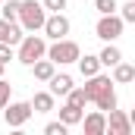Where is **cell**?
I'll list each match as a JSON object with an SVG mask.
<instances>
[{"instance_id":"obj_18","label":"cell","mask_w":135,"mask_h":135,"mask_svg":"<svg viewBox=\"0 0 135 135\" xmlns=\"http://www.w3.org/2000/svg\"><path fill=\"white\" fill-rule=\"evenodd\" d=\"M19 9H22V0H3L0 16H3V19H9V22H19Z\"/></svg>"},{"instance_id":"obj_17","label":"cell","mask_w":135,"mask_h":135,"mask_svg":"<svg viewBox=\"0 0 135 135\" xmlns=\"http://www.w3.org/2000/svg\"><path fill=\"white\" fill-rule=\"evenodd\" d=\"M98 57H101V66H116V63H119V60H123V50H119V47H116V44H113V41H110V44H107V47H104L101 54H98Z\"/></svg>"},{"instance_id":"obj_2","label":"cell","mask_w":135,"mask_h":135,"mask_svg":"<svg viewBox=\"0 0 135 135\" xmlns=\"http://www.w3.org/2000/svg\"><path fill=\"white\" fill-rule=\"evenodd\" d=\"M41 57H47V41L41 38V35L28 32L22 41H19V50H16V60L22 63V66H32V63H38Z\"/></svg>"},{"instance_id":"obj_16","label":"cell","mask_w":135,"mask_h":135,"mask_svg":"<svg viewBox=\"0 0 135 135\" xmlns=\"http://www.w3.org/2000/svg\"><path fill=\"white\" fill-rule=\"evenodd\" d=\"M79 72H82L85 79H91V75H98V72H101V57H91V54H85V57H79Z\"/></svg>"},{"instance_id":"obj_26","label":"cell","mask_w":135,"mask_h":135,"mask_svg":"<svg viewBox=\"0 0 135 135\" xmlns=\"http://www.w3.org/2000/svg\"><path fill=\"white\" fill-rule=\"evenodd\" d=\"M3 69H6V63H0V79H3Z\"/></svg>"},{"instance_id":"obj_7","label":"cell","mask_w":135,"mask_h":135,"mask_svg":"<svg viewBox=\"0 0 135 135\" xmlns=\"http://www.w3.org/2000/svg\"><path fill=\"white\" fill-rule=\"evenodd\" d=\"M132 119H129V113L126 110H110L107 113V132L110 135H132Z\"/></svg>"},{"instance_id":"obj_6","label":"cell","mask_w":135,"mask_h":135,"mask_svg":"<svg viewBox=\"0 0 135 135\" xmlns=\"http://www.w3.org/2000/svg\"><path fill=\"white\" fill-rule=\"evenodd\" d=\"M35 107L32 101H9L3 107V116H6V126H13V129H19V126H25L28 119H32Z\"/></svg>"},{"instance_id":"obj_28","label":"cell","mask_w":135,"mask_h":135,"mask_svg":"<svg viewBox=\"0 0 135 135\" xmlns=\"http://www.w3.org/2000/svg\"><path fill=\"white\" fill-rule=\"evenodd\" d=\"M0 6H3V0H0Z\"/></svg>"},{"instance_id":"obj_25","label":"cell","mask_w":135,"mask_h":135,"mask_svg":"<svg viewBox=\"0 0 135 135\" xmlns=\"http://www.w3.org/2000/svg\"><path fill=\"white\" fill-rule=\"evenodd\" d=\"M44 6H47L50 13H63V9H66V0H44Z\"/></svg>"},{"instance_id":"obj_4","label":"cell","mask_w":135,"mask_h":135,"mask_svg":"<svg viewBox=\"0 0 135 135\" xmlns=\"http://www.w3.org/2000/svg\"><path fill=\"white\" fill-rule=\"evenodd\" d=\"M47 57L57 63V66H66V63H79V57H82V47L75 44V41H69V38H60V41H54V44H47Z\"/></svg>"},{"instance_id":"obj_22","label":"cell","mask_w":135,"mask_h":135,"mask_svg":"<svg viewBox=\"0 0 135 135\" xmlns=\"http://www.w3.org/2000/svg\"><path fill=\"white\" fill-rule=\"evenodd\" d=\"M9 94H13V85H9L6 79H0V110L9 104Z\"/></svg>"},{"instance_id":"obj_10","label":"cell","mask_w":135,"mask_h":135,"mask_svg":"<svg viewBox=\"0 0 135 135\" xmlns=\"http://www.w3.org/2000/svg\"><path fill=\"white\" fill-rule=\"evenodd\" d=\"M82 129H85V135H104L107 132V113L104 110H91L82 119Z\"/></svg>"},{"instance_id":"obj_20","label":"cell","mask_w":135,"mask_h":135,"mask_svg":"<svg viewBox=\"0 0 135 135\" xmlns=\"http://www.w3.org/2000/svg\"><path fill=\"white\" fill-rule=\"evenodd\" d=\"M94 9H98L101 16H107V13H116L119 3H116V0H94Z\"/></svg>"},{"instance_id":"obj_5","label":"cell","mask_w":135,"mask_h":135,"mask_svg":"<svg viewBox=\"0 0 135 135\" xmlns=\"http://www.w3.org/2000/svg\"><path fill=\"white\" fill-rule=\"evenodd\" d=\"M123 28H126V19L119 16V13H107V16H101L98 19V25H94V35L101 38V41H116L119 35H123Z\"/></svg>"},{"instance_id":"obj_21","label":"cell","mask_w":135,"mask_h":135,"mask_svg":"<svg viewBox=\"0 0 135 135\" xmlns=\"http://www.w3.org/2000/svg\"><path fill=\"white\" fill-rule=\"evenodd\" d=\"M66 132H69V126L63 123V119H60V123H47V126H44V135H66Z\"/></svg>"},{"instance_id":"obj_27","label":"cell","mask_w":135,"mask_h":135,"mask_svg":"<svg viewBox=\"0 0 135 135\" xmlns=\"http://www.w3.org/2000/svg\"><path fill=\"white\" fill-rule=\"evenodd\" d=\"M129 119H132V126H135V110H132V113H129Z\"/></svg>"},{"instance_id":"obj_12","label":"cell","mask_w":135,"mask_h":135,"mask_svg":"<svg viewBox=\"0 0 135 135\" xmlns=\"http://www.w3.org/2000/svg\"><path fill=\"white\" fill-rule=\"evenodd\" d=\"M60 119H63L66 126H79V123L85 119V107H75V104L66 101L63 107H60Z\"/></svg>"},{"instance_id":"obj_23","label":"cell","mask_w":135,"mask_h":135,"mask_svg":"<svg viewBox=\"0 0 135 135\" xmlns=\"http://www.w3.org/2000/svg\"><path fill=\"white\" fill-rule=\"evenodd\" d=\"M119 16H123L126 22H132V25H135V0H129L126 6H119Z\"/></svg>"},{"instance_id":"obj_1","label":"cell","mask_w":135,"mask_h":135,"mask_svg":"<svg viewBox=\"0 0 135 135\" xmlns=\"http://www.w3.org/2000/svg\"><path fill=\"white\" fill-rule=\"evenodd\" d=\"M113 75H91L88 82H85V91H88V98H91V104L98 107V110H104V113H110V110H116V91H113Z\"/></svg>"},{"instance_id":"obj_14","label":"cell","mask_w":135,"mask_h":135,"mask_svg":"<svg viewBox=\"0 0 135 135\" xmlns=\"http://www.w3.org/2000/svg\"><path fill=\"white\" fill-rule=\"evenodd\" d=\"M113 82H116V85H129V82H135V66L119 60V63L113 66Z\"/></svg>"},{"instance_id":"obj_3","label":"cell","mask_w":135,"mask_h":135,"mask_svg":"<svg viewBox=\"0 0 135 135\" xmlns=\"http://www.w3.org/2000/svg\"><path fill=\"white\" fill-rule=\"evenodd\" d=\"M44 22H47V6L38 3V0H22L19 25H22L25 32H44Z\"/></svg>"},{"instance_id":"obj_8","label":"cell","mask_w":135,"mask_h":135,"mask_svg":"<svg viewBox=\"0 0 135 135\" xmlns=\"http://www.w3.org/2000/svg\"><path fill=\"white\" fill-rule=\"evenodd\" d=\"M69 19L63 13H54V16H47V22H44V38H50V41H60V38H66L69 35Z\"/></svg>"},{"instance_id":"obj_24","label":"cell","mask_w":135,"mask_h":135,"mask_svg":"<svg viewBox=\"0 0 135 135\" xmlns=\"http://www.w3.org/2000/svg\"><path fill=\"white\" fill-rule=\"evenodd\" d=\"M13 57H16V54H13V44H3V41H0V63H9Z\"/></svg>"},{"instance_id":"obj_13","label":"cell","mask_w":135,"mask_h":135,"mask_svg":"<svg viewBox=\"0 0 135 135\" xmlns=\"http://www.w3.org/2000/svg\"><path fill=\"white\" fill-rule=\"evenodd\" d=\"M54 101H57L54 91H38L32 98V107H35V113H50L54 110Z\"/></svg>"},{"instance_id":"obj_9","label":"cell","mask_w":135,"mask_h":135,"mask_svg":"<svg viewBox=\"0 0 135 135\" xmlns=\"http://www.w3.org/2000/svg\"><path fill=\"white\" fill-rule=\"evenodd\" d=\"M22 32H25V28H22L19 22H9V19H3V16H0V41H3V44H13V47H19V41L25 38Z\"/></svg>"},{"instance_id":"obj_19","label":"cell","mask_w":135,"mask_h":135,"mask_svg":"<svg viewBox=\"0 0 135 135\" xmlns=\"http://www.w3.org/2000/svg\"><path fill=\"white\" fill-rule=\"evenodd\" d=\"M66 101L75 104V107H85V104H91V98H88V91H85V88H72V91L66 94Z\"/></svg>"},{"instance_id":"obj_11","label":"cell","mask_w":135,"mask_h":135,"mask_svg":"<svg viewBox=\"0 0 135 135\" xmlns=\"http://www.w3.org/2000/svg\"><path fill=\"white\" fill-rule=\"evenodd\" d=\"M28 69L35 72V79H38V82H50V79L57 75V63H54L50 57H47V60L41 57V60H38V63H32Z\"/></svg>"},{"instance_id":"obj_15","label":"cell","mask_w":135,"mask_h":135,"mask_svg":"<svg viewBox=\"0 0 135 135\" xmlns=\"http://www.w3.org/2000/svg\"><path fill=\"white\" fill-rule=\"evenodd\" d=\"M72 88H75V85H72V75H66V72H63V75H54V79H50V91H54L57 98H66Z\"/></svg>"}]
</instances>
